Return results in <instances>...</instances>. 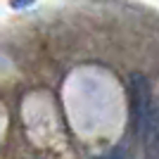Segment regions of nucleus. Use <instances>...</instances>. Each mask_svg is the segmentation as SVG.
Listing matches in <instances>:
<instances>
[{
	"instance_id": "1",
	"label": "nucleus",
	"mask_w": 159,
	"mask_h": 159,
	"mask_svg": "<svg viewBox=\"0 0 159 159\" xmlns=\"http://www.w3.org/2000/svg\"><path fill=\"white\" fill-rule=\"evenodd\" d=\"M131 112L135 124V135L145 147L147 159H159V109L154 102L152 83L145 74H131L128 79Z\"/></svg>"
}]
</instances>
